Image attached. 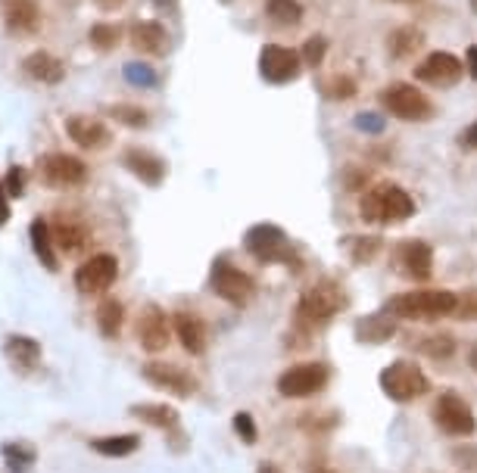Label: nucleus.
<instances>
[{
	"label": "nucleus",
	"mask_w": 477,
	"mask_h": 473,
	"mask_svg": "<svg viewBox=\"0 0 477 473\" xmlns=\"http://www.w3.org/2000/svg\"><path fill=\"white\" fill-rule=\"evenodd\" d=\"M459 296L450 289H412L399 293L387 302V311L406 321H440V318L456 315Z\"/></svg>",
	"instance_id": "1"
},
{
	"label": "nucleus",
	"mask_w": 477,
	"mask_h": 473,
	"mask_svg": "<svg viewBox=\"0 0 477 473\" xmlns=\"http://www.w3.org/2000/svg\"><path fill=\"white\" fill-rule=\"evenodd\" d=\"M359 215L371 225H399V221L415 215V200L399 184H377L366 190Z\"/></svg>",
	"instance_id": "2"
},
{
	"label": "nucleus",
	"mask_w": 477,
	"mask_h": 473,
	"mask_svg": "<svg viewBox=\"0 0 477 473\" xmlns=\"http://www.w3.org/2000/svg\"><path fill=\"white\" fill-rule=\"evenodd\" d=\"M346 305V296L334 280H322V284L309 287L297 302V327L302 333H313L315 327H324L331 318Z\"/></svg>",
	"instance_id": "3"
},
{
	"label": "nucleus",
	"mask_w": 477,
	"mask_h": 473,
	"mask_svg": "<svg viewBox=\"0 0 477 473\" xmlns=\"http://www.w3.org/2000/svg\"><path fill=\"white\" fill-rule=\"evenodd\" d=\"M377 384H381V393L387 395L390 402H399V405L415 402V399H421V395L430 393L428 373L421 371L419 362H408V358H397V362H390L387 368L381 371Z\"/></svg>",
	"instance_id": "4"
},
{
	"label": "nucleus",
	"mask_w": 477,
	"mask_h": 473,
	"mask_svg": "<svg viewBox=\"0 0 477 473\" xmlns=\"http://www.w3.org/2000/svg\"><path fill=\"white\" fill-rule=\"evenodd\" d=\"M244 249L262 265H291L293 262V249H291L287 234L278 225H269V221L249 227L244 234Z\"/></svg>",
	"instance_id": "5"
},
{
	"label": "nucleus",
	"mask_w": 477,
	"mask_h": 473,
	"mask_svg": "<svg viewBox=\"0 0 477 473\" xmlns=\"http://www.w3.org/2000/svg\"><path fill=\"white\" fill-rule=\"evenodd\" d=\"M381 106L390 112V116H397L403 121H428L434 116V103H430L415 85H406V81H393V85L384 88Z\"/></svg>",
	"instance_id": "6"
},
{
	"label": "nucleus",
	"mask_w": 477,
	"mask_h": 473,
	"mask_svg": "<svg viewBox=\"0 0 477 473\" xmlns=\"http://www.w3.org/2000/svg\"><path fill=\"white\" fill-rule=\"evenodd\" d=\"M331 380V368L324 362H306V364H293L287 368L281 377H278V393L284 399H309V395H318Z\"/></svg>",
	"instance_id": "7"
},
{
	"label": "nucleus",
	"mask_w": 477,
	"mask_h": 473,
	"mask_svg": "<svg viewBox=\"0 0 477 473\" xmlns=\"http://www.w3.org/2000/svg\"><path fill=\"white\" fill-rule=\"evenodd\" d=\"M434 424L440 426L446 436L459 439H468L477 430L474 411L459 393H440V399L434 402Z\"/></svg>",
	"instance_id": "8"
},
{
	"label": "nucleus",
	"mask_w": 477,
	"mask_h": 473,
	"mask_svg": "<svg viewBox=\"0 0 477 473\" xmlns=\"http://www.w3.org/2000/svg\"><path fill=\"white\" fill-rule=\"evenodd\" d=\"M209 287L216 296H222L225 302L231 305H247L249 296H253V278L244 274L240 268H234L228 258H216V265H212V274H209Z\"/></svg>",
	"instance_id": "9"
},
{
	"label": "nucleus",
	"mask_w": 477,
	"mask_h": 473,
	"mask_svg": "<svg viewBox=\"0 0 477 473\" xmlns=\"http://www.w3.org/2000/svg\"><path fill=\"white\" fill-rule=\"evenodd\" d=\"M141 373L147 384H154L156 389H165V393L178 395V399H191V395H196V389H200L191 371L178 368V364L172 362H147L141 368Z\"/></svg>",
	"instance_id": "10"
},
{
	"label": "nucleus",
	"mask_w": 477,
	"mask_h": 473,
	"mask_svg": "<svg viewBox=\"0 0 477 473\" xmlns=\"http://www.w3.org/2000/svg\"><path fill=\"white\" fill-rule=\"evenodd\" d=\"M260 72L265 81H271V85H287V81L300 79L302 57L297 50L281 47V44H265L260 53Z\"/></svg>",
	"instance_id": "11"
},
{
	"label": "nucleus",
	"mask_w": 477,
	"mask_h": 473,
	"mask_svg": "<svg viewBox=\"0 0 477 473\" xmlns=\"http://www.w3.org/2000/svg\"><path fill=\"white\" fill-rule=\"evenodd\" d=\"M41 178L53 190L79 187L88 181V165L79 156H69V152H50V156L41 159Z\"/></svg>",
	"instance_id": "12"
},
{
	"label": "nucleus",
	"mask_w": 477,
	"mask_h": 473,
	"mask_svg": "<svg viewBox=\"0 0 477 473\" xmlns=\"http://www.w3.org/2000/svg\"><path fill=\"white\" fill-rule=\"evenodd\" d=\"M119 278V258L110 256V253H97L90 256L88 262L79 265V271H75V287H79V293H106L112 284H116Z\"/></svg>",
	"instance_id": "13"
},
{
	"label": "nucleus",
	"mask_w": 477,
	"mask_h": 473,
	"mask_svg": "<svg viewBox=\"0 0 477 473\" xmlns=\"http://www.w3.org/2000/svg\"><path fill=\"white\" fill-rule=\"evenodd\" d=\"M138 342L143 352L156 355V352H165V346H169L172 340V324L169 318H165V311L159 309V305H147V309L141 311L138 318Z\"/></svg>",
	"instance_id": "14"
},
{
	"label": "nucleus",
	"mask_w": 477,
	"mask_h": 473,
	"mask_svg": "<svg viewBox=\"0 0 477 473\" xmlns=\"http://www.w3.org/2000/svg\"><path fill=\"white\" fill-rule=\"evenodd\" d=\"M465 75V63L461 59H456L452 53H430L424 63L415 66V79L419 81H428V85H437V88H450L456 85V81Z\"/></svg>",
	"instance_id": "15"
},
{
	"label": "nucleus",
	"mask_w": 477,
	"mask_h": 473,
	"mask_svg": "<svg viewBox=\"0 0 477 473\" xmlns=\"http://www.w3.org/2000/svg\"><path fill=\"white\" fill-rule=\"evenodd\" d=\"M397 262L406 278L430 280V274H434V249L424 240H408L397 249Z\"/></svg>",
	"instance_id": "16"
},
{
	"label": "nucleus",
	"mask_w": 477,
	"mask_h": 473,
	"mask_svg": "<svg viewBox=\"0 0 477 473\" xmlns=\"http://www.w3.org/2000/svg\"><path fill=\"white\" fill-rule=\"evenodd\" d=\"M397 321L399 318L397 315H390L387 309L384 311H371V315L366 318H359L353 327V333H355V340L359 342H368V346H377V342H387L397 337Z\"/></svg>",
	"instance_id": "17"
},
{
	"label": "nucleus",
	"mask_w": 477,
	"mask_h": 473,
	"mask_svg": "<svg viewBox=\"0 0 477 473\" xmlns=\"http://www.w3.org/2000/svg\"><path fill=\"white\" fill-rule=\"evenodd\" d=\"M125 169L134 174V178H141L147 187H159L165 178V163L159 156H154L150 150H141V147H128L125 156H122Z\"/></svg>",
	"instance_id": "18"
},
{
	"label": "nucleus",
	"mask_w": 477,
	"mask_h": 473,
	"mask_svg": "<svg viewBox=\"0 0 477 473\" xmlns=\"http://www.w3.org/2000/svg\"><path fill=\"white\" fill-rule=\"evenodd\" d=\"M66 131L81 150H103L110 143V128L103 125L101 119L90 116H72L66 119Z\"/></svg>",
	"instance_id": "19"
},
{
	"label": "nucleus",
	"mask_w": 477,
	"mask_h": 473,
	"mask_svg": "<svg viewBox=\"0 0 477 473\" xmlns=\"http://www.w3.org/2000/svg\"><path fill=\"white\" fill-rule=\"evenodd\" d=\"M132 47L143 53V57H163L169 50V32L159 22L143 19L132 26Z\"/></svg>",
	"instance_id": "20"
},
{
	"label": "nucleus",
	"mask_w": 477,
	"mask_h": 473,
	"mask_svg": "<svg viewBox=\"0 0 477 473\" xmlns=\"http://www.w3.org/2000/svg\"><path fill=\"white\" fill-rule=\"evenodd\" d=\"M175 337L181 342V349L191 355H203L209 346L207 324H203L196 315H191V311H178L175 315Z\"/></svg>",
	"instance_id": "21"
},
{
	"label": "nucleus",
	"mask_w": 477,
	"mask_h": 473,
	"mask_svg": "<svg viewBox=\"0 0 477 473\" xmlns=\"http://www.w3.org/2000/svg\"><path fill=\"white\" fill-rule=\"evenodd\" d=\"M4 22L10 32L32 35L41 26V10L35 0H4Z\"/></svg>",
	"instance_id": "22"
},
{
	"label": "nucleus",
	"mask_w": 477,
	"mask_h": 473,
	"mask_svg": "<svg viewBox=\"0 0 477 473\" xmlns=\"http://www.w3.org/2000/svg\"><path fill=\"white\" fill-rule=\"evenodd\" d=\"M53 240H57L66 253H81V247L88 243V225L79 215L59 212L57 225H53Z\"/></svg>",
	"instance_id": "23"
},
{
	"label": "nucleus",
	"mask_w": 477,
	"mask_h": 473,
	"mask_svg": "<svg viewBox=\"0 0 477 473\" xmlns=\"http://www.w3.org/2000/svg\"><path fill=\"white\" fill-rule=\"evenodd\" d=\"M26 75L32 81H41V85H59L66 68L57 57H50V53H44V50H35L32 57H26Z\"/></svg>",
	"instance_id": "24"
},
{
	"label": "nucleus",
	"mask_w": 477,
	"mask_h": 473,
	"mask_svg": "<svg viewBox=\"0 0 477 473\" xmlns=\"http://www.w3.org/2000/svg\"><path fill=\"white\" fill-rule=\"evenodd\" d=\"M128 411H132V417L156 426V430H178L181 424L178 411L172 405H159V402H141V405H132Z\"/></svg>",
	"instance_id": "25"
},
{
	"label": "nucleus",
	"mask_w": 477,
	"mask_h": 473,
	"mask_svg": "<svg viewBox=\"0 0 477 473\" xmlns=\"http://www.w3.org/2000/svg\"><path fill=\"white\" fill-rule=\"evenodd\" d=\"M4 355L10 358L13 364H19V368H35V364L41 362V342L35 337H26V333H13V337H6L4 342Z\"/></svg>",
	"instance_id": "26"
},
{
	"label": "nucleus",
	"mask_w": 477,
	"mask_h": 473,
	"mask_svg": "<svg viewBox=\"0 0 477 473\" xmlns=\"http://www.w3.org/2000/svg\"><path fill=\"white\" fill-rule=\"evenodd\" d=\"M28 236H32V249L37 256V262L44 265L48 271H59V262H57V253H53V231L44 218H35L32 227H28Z\"/></svg>",
	"instance_id": "27"
},
{
	"label": "nucleus",
	"mask_w": 477,
	"mask_h": 473,
	"mask_svg": "<svg viewBox=\"0 0 477 473\" xmlns=\"http://www.w3.org/2000/svg\"><path fill=\"white\" fill-rule=\"evenodd\" d=\"M90 448H94L97 455H103V457H128V455H134L141 448V436H134V433L97 436L94 442H90Z\"/></svg>",
	"instance_id": "28"
},
{
	"label": "nucleus",
	"mask_w": 477,
	"mask_h": 473,
	"mask_svg": "<svg viewBox=\"0 0 477 473\" xmlns=\"http://www.w3.org/2000/svg\"><path fill=\"white\" fill-rule=\"evenodd\" d=\"M0 455H4L6 470L10 473H28L37 461L35 446H28V442H4V446H0Z\"/></svg>",
	"instance_id": "29"
},
{
	"label": "nucleus",
	"mask_w": 477,
	"mask_h": 473,
	"mask_svg": "<svg viewBox=\"0 0 477 473\" xmlns=\"http://www.w3.org/2000/svg\"><path fill=\"white\" fill-rule=\"evenodd\" d=\"M125 324V305L119 300H103L97 305V327H101V333L106 340H116L119 331H122Z\"/></svg>",
	"instance_id": "30"
},
{
	"label": "nucleus",
	"mask_w": 477,
	"mask_h": 473,
	"mask_svg": "<svg viewBox=\"0 0 477 473\" xmlns=\"http://www.w3.org/2000/svg\"><path fill=\"white\" fill-rule=\"evenodd\" d=\"M421 44H424V35L419 32V28L406 26V28H397V32L390 35L387 50H390L397 59H408V57H415V50H419Z\"/></svg>",
	"instance_id": "31"
},
{
	"label": "nucleus",
	"mask_w": 477,
	"mask_h": 473,
	"mask_svg": "<svg viewBox=\"0 0 477 473\" xmlns=\"http://www.w3.org/2000/svg\"><path fill=\"white\" fill-rule=\"evenodd\" d=\"M421 355L434 358V362H450L452 355H456V337L452 333H430V337H424L419 346Z\"/></svg>",
	"instance_id": "32"
},
{
	"label": "nucleus",
	"mask_w": 477,
	"mask_h": 473,
	"mask_svg": "<svg viewBox=\"0 0 477 473\" xmlns=\"http://www.w3.org/2000/svg\"><path fill=\"white\" fill-rule=\"evenodd\" d=\"M88 41L94 44L97 50H112L119 41H122V28L116 26V22H97V26H90L88 32Z\"/></svg>",
	"instance_id": "33"
},
{
	"label": "nucleus",
	"mask_w": 477,
	"mask_h": 473,
	"mask_svg": "<svg viewBox=\"0 0 477 473\" xmlns=\"http://www.w3.org/2000/svg\"><path fill=\"white\" fill-rule=\"evenodd\" d=\"M265 10H269V16L275 19L278 26H300L302 19V6L297 0H269Z\"/></svg>",
	"instance_id": "34"
},
{
	"label": "nucleus",
	"mask_w": 477,
	"mask_h": 473,
	"mask_svg": "<svg viewBox=\"0 0 477 473\" xmlns=\"http://www.w3.org/2000/svg\"><path fill=\"white\" fill-rule=\"evenodd\" d=\"M346 247H350V256H353L355 265L375 262V256L381 253V240H377V236H350Z\"/></svg>",
	"instance_id": "35"
},
{
	"label": "nucleus",
	"mask_w": 477,
	"mask_h": 473,
	"mask_svg": "<svg viewBox=\"0 0 477 473\" xmlns=\"http://www.w3.org/2000/svg\"><path fill=\"white\" fill-rule=\"evenodd\" d=\"M110 116L116 119L119 125H128V128H147V125H150V116L141 110V106H125V103H119V106H112V110H110Z\"/></svg>",
	"instance_id": "36"
},
{
	"label": "nucleus",
	"mask_w": 477,
	"mask_h": 473,
	"mask_svg": "<svg viewBox=\"0 0 477 473\" xmlns=\"http://www.w3.org/2000/svg\"><path fill=\"white\" fill-rule=\"evenodd\" d=\"M231 426H234V433H238L244 446H256V439H260V426H256V421H253V415H249V411H238V415H234V421H231Z\"/></svg>",
	"instance_id": "37"
},
{
	"label": "nucleus",
	"mask_w": 477,
	"mask_h": 473,
	"mask_svg": "<svg viewBox=\"0 0 477 473\" xmlns=\"http://www.w3.org/2000/svg\"><path fill=\"white\" fill-rule=\"evenodd\" d=\"M125 79L138 88H154L156 85V72L147 63H128L125 66Z\"/></svg>",
	"instance_id": "38"
},
{
	"label": "nucleus",
	"mask_w": 477,
	"mask_h": 473,
	"mask_svg": "<svg viewBox=\"0 0 477 473\" xmlns=\"http://www.w3.org/2000/svg\"><path fill=\"white\" fill-rule=\"evenodd\" d=\"M26 169H19V165H13L10 172H6V178H4V190H6V196H19L26 194Z\"/></svg>",
	"instance_id": "39"
},
{
	"label": "nucleus",
	"mask_w": 477,
	"mask_h": 473,
	"mask_svg": "<svg viewBox=\"0 0 477 473\" xmlns=\"http://www.w3.org/2000/svg\"><path fill=\"white\" fill-rule=\"evenodd\" d=\"M456 318L459 321H477V289H468L465 296H459Z\"/></svg>",
	"instance_id": "40"
},
{
	"label": "nucleus",
	"mask_w": 477,
	"mask_h": 473,
	"mask_svg": "<svg viewBox=\"0 0 477 473\" xmlns=\"http://www.w3.org/2000/svg\"><path fill=\"white\" fill-rule=\"evenodd\" d=\"M324 94L334 97V100H350V97L355 94V81L353 79H331Z\"/></svg>",
	"instance_id": "41"
},
{
	"label": "nucleus",
	"mask_w": 477,
	"mask_h": 473,
	"mask_svg": "<svg viewBox=\"0 0 477 473\" xmlns=\"http://www.w3.org/2000/svg\"><path fill=\"white\" fill-rule=\"evenodd\" d=\"M324 50H328V44H324V37H313V41L302 47V63H309V66H318L324 59Z\"/></svg>",
	"instance_id": "42"
},
{
	"label": "nucleus",
	"mask_w": 477,
	"mask_h": 473,
	"mask_svg": "<svg viewBox=\"0 0 477 473\" xmlns=\"http://www.w3.org/2000/svg\"><path fill=\"white\" fill-rule=\"evenodd\" d=\"M452 457H456V464H468V468H477V448L474 446L452 448Z\"/></svg>",
	"instance_id": "43"
},
{
	"label": "nucleus",
	"mask_w": 477,
	"mask_h": 473,
	"mask_svg": "<svg viewBox=\"0 0 477 473\" xmlns=\"http://www.w3.org/2000/svg\"><path fill=\"white\" fill-rule=\"evenodd\" d=\"M459 147L461 150H477V121H472V125L459 134Z\"/></svg>",
	"instance_id": "44"
},
{
	"label": "nucleus",
	"mask_w": 477,
	"mask_h": 473,
	"mask_svg": "<svg viewBox=\"0 0 477 473\" xmlns=\"http://www.w3.org/2000/svg\"><path fill=\"white\" fill-rule=\"evenodd\" d=\"M10 221V196H6V190L4 184H0V227Z\"/></svg>",
	"instance_id": "45"
},
{
	"label": "nucleus",
	"mask_w": 477,
	"mask_h": 473,
	"mask_svg": "<svg viewBox=\"0 0 477 473\" xmlns=\"http://www.w3.org/2000/svg\"><path fill=\"white\" fill-rule=\"evenodd\" d=\"M465 72L477 81V44L474 47H468V53H465Z\"/></svg>",
	"instance_id": "46"
},
{
	"label": "nucleus",
	"mask_w": 477,
	"mask_h": 473,
	"mask_svg": "<svg viewBox=\"0 0 477 473\" xmlns=\"http://www.w3.org/2000/svg\"><path fill=\"white\" fill-rule=\"evenodd\" d=\"M355 125L366 128V131H381V119H375V116H359L355 119Z\"/></svg>",
	"instance_id": "47"
},
{
	"label": "nucleus",
	"mask_w": 477,
	"mask_h": 473,
	"mask_svg": "<svg viewBox=\"0 0 477 473\" xmlns=\"http://www.w3.org/2000/svg\"><path fill=\"white\" fill-rule=\"evenodd\" d=\"M97 6H101V10H119V6L125 4V0H94Z\"/></svg>",
	"instance_id": "48"
},
{
	"label": "nucleus",
	"mask_w": 477,
	"mask_h": 473,
	"mask_svg": "<svg viewBox=\"0 0 477 473\" xmlns=\"http://www.w3.org/2000/svg\"><path fill=\"white\" fill-rule=\"evenodd\" d=\"M256 473H281V470H278V468H275V464H271V461H265L262 468L256 470Z\"/></svg>",
	"instance_id": "49"
},
{
	"label": "nucleus",
	"mask_w": 477,
	"mask_h": 473,
	"mask_svg": "<svg viewBox=\"0 0 477 473\" xmlns=\"http://www.w3.org/2000/svg\"><path fill=\"white\" fill-rule=\"evenodd\" d=\"M468 364H472V368L477 371V342L472 346V352H468Z\"/></svg>",
	"instance_id": "50"
},
{
	"label": "nucleus",
	"mask_w": 477,
	"mask_h": 473,
	"mask_svg": "<svg viewBox=\"0 0 477 473\" xmlns=\"http://www.w3.org/2000/svg\"><path fill=\"white\" fill-rule=\"evenodd\" d=\"M315 473H334V470H324V468H322V470H315Z\"/></svg>",
	"instance_id": "51"
},
{
	"label": "nucleus",
	"mask_w": 477,
	"mask_h": 473,
	"mask_svg": "<svg viewBox=\"0 0 477 473\" xmlns=\"http://www.w3.org/2000/svg\"><path fill=\"white\" fill-rule=\"evenodd\" d=\"M472 6H474V13H477V0H472Z\"/></svg>",
	"instance_id": "52"
}]
</instances>
